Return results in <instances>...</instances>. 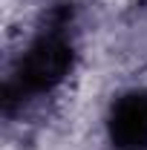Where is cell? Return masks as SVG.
I'll use <instances>...</instances> for the list:
<instances>
[{"mask_svg": "<svg viewBox=\"0 0 147 150\" xmlns=\"http://www.w3.org/2000/svg\"><path fill=\"white\" fill-rule=\"evenodd\" d=\"M72 67V49L61 35H40L29 49L23 52L18 67V84L20 90L32 95L49 93L66 78Z\"/></svg>", "mask_w": 147, "mask_h": 150, "instance_id": "6da1fadb", "label": "cell"}, {"mask_svg": "<svg viewBox=\"0 0 147 150\" xmlns=\"http://www.w3.org/2000/svg\"><path fill=\"white\" fill-rule=\"evenodd\" d=\"M110 139L118 150H147V93L121 95L110 112Z\"/></svg>", "mask_w": 147, "mask_h": 150, "instance_id": "7a4b0ae2", "label": "cell"}]
</instances>
